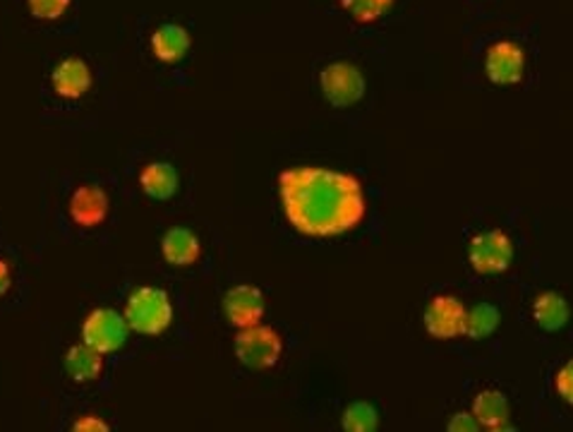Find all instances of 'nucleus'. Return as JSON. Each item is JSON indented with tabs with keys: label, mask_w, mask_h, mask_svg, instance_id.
Masks as SVG:
<instances>
[{
	"label": "nucleus",
	"mask_w": 573,
	"mask_h": 432,
	"mask_svg": "<svg viewBox=\"0 0 573 432\" xmlns=\"http://www.w3.org/2000/svg\"><path fill=\"white\" fill-rule=\"evenodd\" d=\"M130 332L133 330L125 314L113 308H97L87 314L85 324H82V342L94 346L103 356H111L127 344Z\"/></svg>",
	"instance_id": "nucleus-4"
},
{
	"label": "nucleus",
	"mask_w": 573,
	"mask_h": 432,
	"mask_svg": "<svg viewBox=\"0 0 573 432\" xmlns=\"http://www.w3.org/2000/svg\"><path fill=\"white\" fill-rule=\"evenodd\" d=\"M264 312H266L264 294L252 284L233 286L224 296V314L236 330L260 324L264 320Z\"/></svg>",
	"instance_id": "nucleus-9"
},
{
	"label": "nucleus",
	"mask_w": 573,
	"mask_h": 432,
	"mask_svg": "<svg viewBox=\"0 0 573 432\" xmlns=\"http://www.w3.org/2000/svg\"><path fill=\"white\" fill-rule=\"evenodd\" d=\"M161 255L163 260L173 267H192L202 257L200 238L195 231L185 226H173L161 238Z\"/></svg>",
	"instance_id": "nucleus-12"
},
{
	"label": "nucleus",
	"mask_w": 573,
	"mask_h": 432,
	"mask_svg": "<svg viewBox=\"0 0 573 432\" xmlns=\"http://www.w3.org/2000/svg\"><path fill=\"white\" fill-rule=\"evenodd\" d=\"M10 286H13V270L5 260H0V298L8 294Z\"/></svg>",
	"instance_id": "nucleus-25"
},
{
	"label": "nucleus",
	"mask_w": 573,
	"mask_h": 432,
	"mask_svg": "<svg viewBox=\"0 0 573 432\" xmlns=\"http://www.w3.org/2000/svg\"><path fill=\"white\" fill-rule=\"evenodd\" d=\"M555 390L561 399L573 406V360H569V363L559 368L557 378H555Z\"/></svg>",
	"instance_id": "nucleus-22"
},
{
	"label": "nucleus",
	"mask_w": 573,
	"mask_h": 432,
	"mask_svg": "<svg viewBox=\"0 0 573 432\" xmlns=\"http://www.w3.org/2000/svg\"><path fill=\"white\" fill-rule=\"evenodd\" d=\"M533 320L545 332H559L564 330L569 322V303L564 296L555 294V291H545L533 303Z\"/></svg>",
	"instance_id": "nucleus-17"
},
{
	"label": "nucleus",
	"mask_w": 573,
	"mask_h": 432,
	"mask_svg": "<svg viewBox=\"0 0 573 432\" xmlns=\"http://www.w3.org/2000/svg\"><path fill=\"white\" fill-rule=\"evenodd\" d=\"M65 370L75 382H97L103 375V354L89 344H75L65 354Z\"/></svg>",
	"instance_id": "nucleus-15"
},
{
	"label": "nucleus",
	"mask_w": 573,
	"mask_h": 432,
	"mask_svg": "<svg viewBox=\"0 0 573 432\" xmlns=\"http://www.w3.org/2000/svg\"><path fill=\"white\" fill-rule=\"evenodd\" d=\"M513 260V243L505 231H485L468 245V262L477 274H501Z\"/></svg>",
	"instance_id": "nucleus-6"
},
{
	"label": "nucleus",
	"mask_w": 573,
	"mask_h": 432,
	"mask_svg": "<svg viewBox=\"0 0 573 432\" xmlns=\"http://www.w3.org/2000/svg\"><path fill=\"white\" fill-rule=\"evenodd\" d=\"M70 5H73V0H27L32 17H37L41 22L61 20L70 10Z\"/></svg>",
	"instance_id": "nucleus-21"
},
{
	"label": "nucleus",
	"mask_w": 573,
	"mask_h": 432,
	"mask_svg": "<svg viewBox=\"0 0 573 432\" xmlns=\"http://www.w3.org/2000/svg\"><path fill=\"white\" fill-rule=\"evenodd\" d=\"M73 430H77V432H103V430H111V425L103 423V420H99L97 416H85V418L77 420Z\"/></svg>",
	"instance_id": "nucleus-23"
},
{
	"label": "nucleus",
	"mask_w": 573,
	"mask_h": 432,
	"mask_svg": "<svg viewBox=\"0 0 573 432\" xmlns=\"http://www.w3.org/2000/svg\"><path fill=\"white\" fill-rule=\"evenodd\" d=\"M139 188L151 200H171L178 190V171L169 161H151L139 173Z\"/></svg>",
	"instance_id": "nucleus-14"
},
{
	"label": "nucleus",
	"mask_w": 573,
	"mask_h": 432,
	"mask_svg": "<svg viewBox=\"0 0 573 432\" xmlns=\"http://www.w3.org/2000/svg\"><path fill=\"white\" fill-rule=\"evenodd\" d=\"M485 73L493 85H519L525 75V53L519 44L497 41L485 53Z\"/></svg>",
	"instance_id": "nucleus-8"
},
{
	"label": "nucleus",
	"mask_w": 573,
	"mask_h": 432,
	"mask_svg": "<svg viewBox=\"0 0 573 432\" xmlns=\"http://www.w3.org/2000/svg\"><path fill=\"white\" fill-rule=\"evenodd\" d=\"M396 0H341V8L358 25H372L394 8Z\"/></svg>",
	"instance_id": "nucleus-19"
},
{
	"label": "nucleus",
	"mask_w": 573,
	"mask_h": 432,
	"mask_svg": "<svg viewBox=\"0 0 573 432\" xmlns=\"http://www.w3.org/2000/svg\"><path fill=\"white\" fill-rule=\"evenodd\" d=\"M125 320L130 330L145 336H159L173 322V303L163 288L139 286L125 303Z\"/></svg>",
	"instance_id": "nucleus-2"
},
{
	"label": "nucleus",
	"mask_w": 573,
	"mask_h": 432,
	"mask_svg": "<svg viewBox=\"0 0 573 432\" xmlns=\"http://www.w3.org/2000/svg\"><path fill=\"white\" fill-rule=\"evenodd\" d=\"M344 428L348 432H370L377 428V411L365 402L350 404L344 414Z\"/></svg>",
	"instance_id": "nucleus-20"
},
{
	"label": "nucleus",
	"mask_w": 573,
	"mask_h": 432,
	"mask_svg": "<svg viewBox=\"0 0 573 432\" xmlns=\"http://www.w3.org/2000/svg\"><path fill=\"white\" fill-rule=\"evenodd\" d=\"M233 351H236V358L245 368L269 370L284 356V336L274 326H266L262 322L245 326V330H238L236 334Z\"/></svg>",
	"instance_id": "nucleus-3"
},
{
	"label": "nucleus",
	"mask_w": 573,
	"mask_h": 432,
	"mask_svg": "<svg viewBox=\"0 0 573 432\" xmlns=\"http://www.w3.org/2000/svg\"><path fill=\"white\" fill-rule=\"evenodd\" d=\"M51 85H53L55 95L61 99H67V101L82 99L94 85L91 67L77 55L63 58V61L53 67Z\"/></svg>",
	"instance_id": "nucleus-11"
},
{
	"label": "nucleus",
	"mask_w": 573,
	"mask_h": 432,
	"mask_svg": "<svg viewBox=\"0 0 573 432\" xmlns=\"http://www.w3.org/2000/svg\"><path fill=\"white\" fill-rule=\"evenodd\" d=\"M320 87L324 99L336 109H348L365 97L368 82L362 70L353 63H329L320 73Z\"/></svg>",
	"instance_id": "nucleus-5"
},
{
	"label": "nucleus",
	"mask_w": 573,
	"mask_h": 432,
	"mask_svg": "<svg viewBox=\"0 0 573 432\" xmlns=\"http://www.w3.org/2000/svg\"><path fill=\"white\" fill-rule=\"evenodd\" d=\"M151 53H154L157 61L173 65L180 63L183 58L190 53L192 37L183 25H175V22H169V25H161L154 34H151Z\"/></svg>",
	"instance_id": "nucleus-13"
},
{
	"label": "nucleus",
	"mask_w": 573,
	"mask_h": 432,
	"mask_svg": "<svg viewBox=\"0 0 573 432\" xmlns=\"http://www.w3.org/2000/svg\"><path fill=\"white\" fill-rule=\"evenodd\" d=\"M501 322V314L495 306L489 303H481V306L468 308V320H465V336L471 338H485L493 334Z\"/></svg>",
	"instance_id": "nucleus-18"
},
{
	"label": "nucleus",
	"mask_w": 573,
	"mask_h": 432,
	"mask_svg": "<svg viewBox=\"0 0 573 432\" xmlns=\"http://www.w3.org/2000/svg\"><path fill=\"white\" fill-rule=\"evenodd\" d=\"M477 428H481V423H477V418L473 416V411L471 414H456L453 416V420H451V423H449V430H459V432H463V430H477Z\"/></svg>",
	"instance_id": "nucleus-24"
},
{
	"label": "nucleus",
	"mask_w": 573,
	"mask_h": 432,
	"mask_svg": "<svg viewBox=\"0 0 573 432\" xmlns=\"http://www.w3.org/2000/svg\"><path fill=\"white\" fill-rule=\"evenodd\" d=\"M468 308L453 296H435L425 308V330L432 338L465 336Z\"/></svg>",
	"instance_id": "nucleus-7"
},
{
	"label": "nucleus",
	"mask_w": 573,
	"mask_h": 432,
	"mask_svg": "<svg viewBox=\"0 0 573 432\" xmlns=\"http://www.w3.org/2000/svg\"><path fill=\"white\" fill-rule=\"evenodd\" d=\"M473 416L485 430H509V402L497 390H485L475 396Z\"/></svg>",
	"instance_id": "nucleus-16"
},
{
	"label": "nucleus",
	"mask_w": 573,
	"mask_h": 432,
	"mask_svg": "<svg viewBox=\"0 0 573 432\" xmlns=\"http://www.w3.org/2000/svg\"><path fill=\"white\" fill-rule=\"evenodd\" d=\"M70 217H73L79 229H97L109 219L111 200L103 188L94 183L79 185V188L70 197Z\"/></svg>",
	"instance_id": "nucleus-10"
},
{
	"label": "nucleus",
	"mask_w": 573,
	"mask_h": 432,
	"mask_svg": "<svg viewBox=\"0 0 573 432\" xmlns=\"http://www.w3.org/2000/svg\"><path fill=\"white\" fill-rule=\"evenodd\" d=\"M284 217L306 238H336L358 229L368 217L362 183L344 171L296 166L278 173Z\"/></svg>",
	"instance_id": "nucleus-1"
}]
</instances>
